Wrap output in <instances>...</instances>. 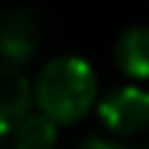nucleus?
<instances>
[{
  "label": "nucleus",
  "mask_w": 149,
  "mask_h": 149,
  "mask_svg": "<svg viewBox=\"0 0 149 149\" xmlns=\"http://www.w3.org/2000/svg\"><path fill=\"white\" fill-rule=\"evenodd\" d=\"M34 105L58 126L86 118L100 105V79L89 60L60 55L45 63L34 79Z\"/></svg>",
  "instance_id": "f257e3e1"
},
{
  "label": "nucleus",
  "mask_w": 149,
  "mask_h": 149,
  "mask_svg": "<svg viewBox=\"0 0 149 149\" xmlns=\"http://www.w3.org/2000/svg\"><path fill=\"white\" fill-rule=\"evenodd\" d=\"M100 120L115 136H136L149 131V89L139 84H123L100 97Z\"/></svg>",
  "instance_id": "f03ea898"
},
{
  "label": "nucleus",
  "mask_w": 149,
  "mask_h": 149,
  "mask_svg": "<svg viewBox=\"0 0 149 149\" xmlns=\"http://www.w3.org/2000/svg\"><path fill=\"white\" fill-rule=\"evenodd\" d=\"M42 29L31 10L13 8L0 18V60L10 65H26L39 50Z\"/></svg>",
  "instance_id": "7ed1b4c3"
},
{
  "label": "nucleus",
  "mask_w": 149,
  "mask_h": 149,
  "mask_svg": "<svg viewBox=\"0 0 149 149\" xmlns=\"http://www.w3.org/2000/svg\"><path fill=\"white\" fill-rule=\"evenodd\" d=\"M31 105L34 84L18 65L0 60V136L13 134V128L31 113Z\"/></svg>",
  "instance_id": "20e7f679"
},
{
  "label": "nucleus",
  "mask_w": 149,
  "mask_h": 149,
  "mask_svg": "<svg viewBox=\"0 0 149 149\" xmlns=\"http://www.w3.org/2000/svg\"><path fill=\"white\" fill-rule=\"evenodd\" d=\"M118 71L131 81H149V26H128L113 50Z\"/></svg>",
  "instance_id": "39448f33"
},
{
  "label": "nucleus",
  "mask_w": 149,
  "mask_h": 149,
  "mask_svg": "<svg viewBox=\"0 0 149 149\" xmlns=\"http://www.w3.org/2000/svg\"><path fill=\"white\" fill-rule=\"evenodd\" d=\"M10 136L16 149H52L58 141V123H52L47 115L37 110L16 126Z\"/></svg>",
  "instance_id": "423d86ee"
},
{
  "label": "nucleus",
  "mask_w": 149,
  "mask_h": 149,
  "mask_svg": "<svg viewBox=\"0 0 149 149\" xmlns=\"http://www.w3.org/2000/svg\"><path fill=\"white\" fill-rule=\"evenodd\" d=\"M79 149H136V147L128 141H120V139H110V136H92Z\"/></svg>",
  "instance_id": "0eeeda50"
},
{
  "label": "nucleus",
  "mask_w": 149,
  "mask_h": 149,
  "mask_svg": "<svg viewBox=\"0 0 149 149\" xmlns=\"http://www.w3.org/2000/svg\"><path fill=\"white\" fill-rule=\"evenodd\" d=\"M147 149H149V144H147Z\"/></svg>",
  "instance_id": "6e6552de"
}]
</instances>
